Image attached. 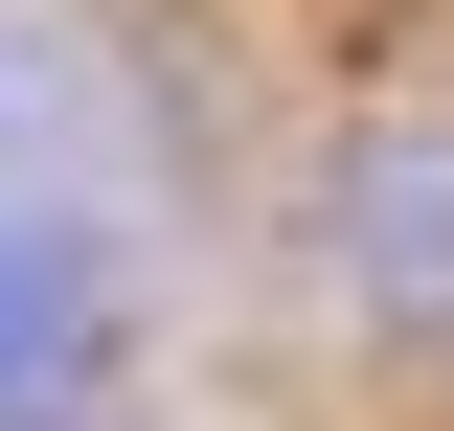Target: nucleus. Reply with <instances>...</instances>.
I'll list each match as a JSON object with an SVG mask.
<instances>
[{
    "label": "nucleus",
    "mask_w": 454,
    "mask_h": 431,
    "mask_svg": "<svg viewBox=\"0 0 454 431\" xmlns=\"http://www.w3.org/2000/svg\"><path fill=\"white\" fill-rule=\"evenodd\" d=\"M0 182H23V205H114V182H160V114H137V68H114L68 0H0Z\"/></svg>",
    "instance_id": "obj_1"
},
{
    "label": "nucleus",
    "mask_w": 454,
    "mask_h": 431,
    "mask_svg": "<svg viewBox=\"0 0 454 431\" xmlns=\"http://www.w3.org/2000/svg\"><path fill=\"white\" fill-rule=\"evenodd\" d=\"M114 386V227L0 182V431H91Z\"/></svg>",
    "instance_id": "obj_2"
},
{
    "label": "nucleus",
    "mask_w": 454,
    "mask_h": 431,
    "mask_svg": "<svg viewBox=\"0 0 454 431\" xmlns=\"http://www.w3.org/2000/svg\"><path fill=\"white\" fill-rule=\"evenodd\" d=\"M340 272H364L387 341H454V137H387L340 182Z\"/></svg>",
    "instance_id": "obj_3"
}]
</instances>
